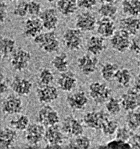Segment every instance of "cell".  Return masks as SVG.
I'll list each match as a JSON object with an SVG mask.
<instances>
[{
	"label": "cell",
	"instance_id": "cell-1",
	"mask_svg": "<svg viewBox=\"0 0 140 149\" xmlns=\"http://www.w3.org/2000/svg\"><path fill=\"white\" fill-rule=\"evenodd\" d=\"M34 42L43 52L53 54L60 49V42L54 31L42 32L34 38Z\"/></svg>",
	"mask_w": 140,
	"mask_h": 149
},
{
	"label": "cell",
	"instance_id": "cell-2",
	"mask_svg": "<svg viewBox=\"0 0 140 149\" xmlns=\"http://www.w3.org/2000/svg\"><path fill=\"white\" fill-rule=\"evenodd\" d=\"M89 95L93 102L97 105L105 103L111 98L112 90L104 83L93 81L89 85Z\"/></svg>",
	"mask_w": 140,
	"mask_h": 149
},
{
	"label": "cell",
	"instance_id": "cell-3",
	"mask_svg": "<svg viewBox=\"0 0 140 149\" xmlns=\"http://www.w3.org/2000/svg\"><path fill=\"white\" fill-rule=\"evenodd\" d=\"M63 42L66 49L71 51H79L83 44L82 32L76 28H66L63 34Z\"/></svg>",
	"mask_w": 140,
	"mask_h": 149
},
{
	"label": "cell",
	"instance_id": "cell-4",
	"mask_svg": "<svg viewBox=\"0 0 140 149\" xmlns=\"http://www.w3.org/2000/svg\"><path fill=\"white\" fill-rule=\"evenodd\" d=\"M32 60L30 52L22 47H18L10 57V65L17 72H22L29 66Z\"/></svg>",
	"mask_w": 140,
	"mask_h": 149
},
{
	"label": "cell",
	"instance_id": "cell-5",
	"mask_svg": "<svg viewBox=\"0 0 140 149\" xmlns=\"http://www.w3.org/2000/svg\"><path fill=\"white\" fill-rule=\"evenodd\" d=\"M45 132V126L40 123L30 124L25 132V139L28 144L27 148H39L38 144L43 139Z\"/></svg>",
	"mask_w": 140,
	"mask_h": 149
},
{
	"label": "cell",
	"instance_id": "cell-6",
	"mask_svg": "<svg viewBox=\"0 0 140 149\" xmlns=\"http://www.w3.org/2000/svg\"><path fill=\"white\" fill-rule=\"evenodd\" d=\"M109 114L103 110L90 111L87 112L83 117V123L85 126L92 130H102L105 123L109 120Z\"/></svg>",
	"mask_w": 140,
	"mask_h": 149
},
{
	"label": "cell",
	"instance_id": "cell-7",
	"mask_svg": "<svg viewBox=\"0 0 140 149\" xmlns=\"http://www.w3.org/2000/svg\"><path fill=\"white\" fill-rule=\"evenodd\" d=\"M76 63L80 72L85 76H90L97 71L99 61L97 56L88 53L79 56Z\"/></svg>",
	"mask_w": 140,
	"mask_h": 149
},
{
	"label": "cell",
	"instance_id": "cell-8",
	"mask_svg": "<svg viewBox=\"0 0 140 149\" xmlns=\"http://www.w3.org/2000/svg\"><path fill=\"white\" fill-rule=\"evenodd\" d=\"M38 121L45 127H50L59 124L60 117L58 112L50 105H44L38 112Z\"/></svg>",
	"mask_w": 140,
	"mask_h": 149
},
{
	"label": "cell",
	"instance_id": "cell-9",
	"mask_svg": "<svg viewBox=\"0 0 140 149\" xmlns=\"http://www.w3.org/2000/svg\"><path fill=\"white\" fill-rule=\"evenodd\" d=\"M22 110V101L17 94H9L2 100L1 110L4 114H19Z\"/></svg>",
	"mask_w": 140,
	"mask_h": 149
},
{
	"label": "cell",
	"instance_id": "cell-10",
	"mask_svg": "<svg viewBox=\"0 0 140 149\" xmlns=\"http://www.w3.org/2000/svg\"><path fill=\"white\" fill-rule=\"evenodd\" d=\"M97 20L95 15L86 11L77 15L75 26L82 32H90L96 29Z\"/></svg>",
	"mask_w": 140,
	"mask_h": 149
},
{
	"label": "cell",
	"instance_id": "cell-11",
	"mask_svg": "<svg viewBox=\"0 0 140 149\" xmlns=\"http://www.w3.org/2000/svg\"><path fill=\"white\" fill-rule=\"evenodd\" d=\"M61 129L64 133L74 138L83 135L84 132V128L81 122L72 115L66 116L64 118Z\"/></svg>",
	"mask_w": 140,
	"mask_h": 149
},
{
	"label": "cell",
	"instance_id": "cell-12",
	"mask_svg": "<svg viewBox=\"0 0 140 149\" xmlns=\"http://www.w3.org/2000/svg\"><path fill=\"white\" fill-rule=\"evenodd\" d=\"M131 40L130 35L120 29L116 31L111 38L110 44L113 50L123 53L130 49Z\"/></svg>",
	"mask_w": 140,
	"mask_h": 149
},
{
	"label": "cell",
	"instance_id": "cell-13",
	"mask_svg": "<svg viewBox=\"0 0 140 149\" xmlns=\"http://www.w3.org/2000/svg\"><path fill=\"white\" fill-rule=\"evenodd\" d=\"M38 101L41 104H48L55 102L59 97L57 88L53 85L39 86L36 91Z\"/></svg>",
	"mask_w": 140,
	"mask_h": 149
},
{
	"label": "cell",
	"instance_id": "cell-14",
	"mask_svg": "<svg viewBox=\"0 0 140 149\" xmlns=\"http://www.w3.org/2000/svg\"><path fill=\"white\" fill-rule=\"evenodd\" d=\"M120 102L123 109L126 112L134 111L140 108V93L136 89H128L122 95Z\"/></svg>",
	"mask_w": 140,
	"mask_h": 149
},
{
	"label": "cell",
	"instance_id": "cell-15",
	"mask_svg": "<svg viewBox=\"0 0 140 149\" xmlns=\"http://www.w3.org/2000/svg\"><path fill=\"white\" fill-rule=\"evenodd\" d=\"M44 29L40 18L29 17L23 24L22 35L27 38H35L43 32Z\"/></svg>",
	"mask_w": 140,
	"mask_h": 149
},
{
	"label": "cell",
	"instance_id": "cell-16",
	"mask_svg": "<svg viewBox=\"0 0 140 149\" xmlns=\"http://www.w3.org/2000/svg\"><path fill=\"white\" fill-rule=\"evenodd\" d=\"M11 88L19 96H28L33 88V84L29 79L15 76L11 81Z\"/></svg>",
	"mask_w": 140,
	"mask_h": 149
},
{
	"label": "cell",
	"instance_id": "cell-17",
	"mask_svg": "<svg viewBox=\"0 0 140 149\" xmlns=\"http://www.w3.org/2000/svg\"><path fill=\"white\" fill-rule=\"evenodd\" d=\"M39 18L42 22L44 29L48 31H55L58 26L59 19L57 10L55 9L52 7L45 9L41 12Z\"/></svg>",
	"mask_w": 140,
	"mask_h": 149
},
{
	"label": "cell",
	"instance_id": "cell-18",
	"mask_svg": "<svg viewBox=\"0 0 140 149\" xmlns=\"http://www.w3.org/2000/svg\"><path fill=\"white\" fill-rule=\"evenodd\" d=\"M89 101L87 95L84 91H78L67 95L66 102L70 109L73 110L84 109Z\"/></svg>",
	"mask_w": 140,
	"mask_h": 149
},
{
	"label": "cell",
	"instance_id": "cell-19",
	"mask_svg": "<svg viewBox=\"0 0 140 149\" xmlns=\"http://www.w3.org/2000/svg\"><path fill=\"white\" fill-rule=\"evenodd\" d=\"M59 88L64 92H72L76 88L78 79L75 74L71 70L61 73L57 81Z\"/></svg>",
	"mask_w": 140,
	"mask_h": 149
},
{
	"label": "cell",
	"instance_id": "cell-20",
	"mask_svg": "<svg viewBox=\"0 0 140 149\" xmlns=\"http://www.w3.org/2000/svg\"><path fill=\"white\" fill-rule=\"evenodd\" d=\"M85 49L88 53L93 55H101L107 49L105 38L99 35L91 36L86 41Z\"/></svg>",
	"mask_w": 140,
	"mask_h": 149
},
{
	"label": "cell",
	"instance_id": "cell-21",
	"mask_svg": "<svg viewBox=\"0 0 140 149\" xmlns=\"http://www.w3.org/2000/svg\"><path fill=\"white\" fill-rule=\"evenodd\" d=\"M96 31L98 35L104 38H111L116 32V26L113 19L102 17L97 20Z\"/></svg>",
	"mask_w": 140,
	"mask_h": 149
},
{
	"label": "cell",
	"instance_id": "cell-22",
	"mask_svg": "<svg viewBox=\"0 0 140 149\" xmlns=\"http://www.w3.org/2000/svg\"><path fill=\"white\" fill-rule=\"evenodd\" d=\"M119 26L120 29L130 36H136L140 30V19L136 17L126 16L120 20Z\"/></svg>",
	"mask_w": 140,
	"mask_h": 149
},
{
	"label": "cell",
	"instance_id": "cell-23",
	"mask_svg": "<svg viewBox=\"0 0 140 149\" xmlns=\"http://www.w3.org/2000/svg\"><path fill=\"white\" fill-rule=\"evenodd\" d=\"M43 139L47 144L62 145L64 141L63 132L57 124L48 127Z\"/></svg>",
	"mask_w": 140,
	"mask_h": 149
},
{
	"label": "cell",
	"instance_id": "cell-24",
	"mask_svg": "<svg viewBox=\"0 0 140 149\" xmlns=\"http://www.w3.org/2000/svg\"><path fill=\"white\" fill-rule=\"evenodd\" d=\"M18 133L17 130L12 127H4L0 134V148H10L15 145L17 139Z\"/></svg>",
	"mask_w": 140,
	"mask_h": 149
},
{
	"label": "cell",
	"instance_id": "cell-25",
	"mask_svg": "<svg viewBox=\"0 0 140 149\" xmlns=\"http://www.w3.org/2000/svg\"><path fill=\"white\" fill-rule=\"evenodd\" d=\"M56 7L59 13L65 17L74 15L78 8L76 0H57Z\"/></svg>",
	"mask_w": 140,
	"mask_h": 149
},
{
	"label": "cell",
	"instance_id": "cell-26",
	"mask_svg": "<svg viewBox=\"0 0 140 149\" xmlns=\"http://www.w3.org/2000/svg\"><path fill=\"white\" fill-rule=\"evenodd\" d=\"M0 48L2 60L9 58L16 50V41L11 37L2 36L0 41Z\"/></svg>",
	"mask_w": 140,
	"mask_h": 149
},
{
	"label": "cell",
	"instance_id": "cell-27",
	"mask_svg": "<svg viewBox=\"0 0 140 149\" xmlns=\"http://www.w3.org/2000/svg\"><path fill=\"white\" fill-rule=\"evenodd\" d=\"M51 65L55 70L60 73L68 71L69 67L68 55L65 52L57 54L51 61Z\"/></svg>",
	"mask_w": 140,
	"mask_h": 149
},
{
	"label": "cell",
	"instance_id": "cell-28",
	"mask_svg": "<svg viewBox=\"0 0 140 149\" xmlns=\"http://www.w3.org/2000/svg\"><path fill=\"white\" fill-rule=\"evenodd\" d=\"M121 6L126 16L138 17L140 15V0H123Z\"/></svg>",
	"mask_w": 140,
	"mask_h": 149
},
{
	"label": "cell",
	"instance_id": "cell-29",
	"mask_svg": "<svg viewBox=\"0 0 140 149\" xmlns=\"http://www.w3.org/2000/svg\"><path fill=\"white\" fill-rule=\"evenodd\" d=\"M114 79L120 87H128L132 79V72L128 68H118Z\"/></svg>",
	"mask_w": 140,
	"mask_h": 149
},
{
	"label": "cell",
	"instance_id": "cell-30",
	"mask_svg": "<svg viewBox=\"0 0 140 149\" xmlns=\"http://www.w3.org/2000/svg\"><path fill=\"white\" fill-rule=\"evenodd\" d=\"M117 64L107 62L102 66L100 69V74L102 78L106 81H111L115 79V74L118 70Z\"/></svg>",
	"mask_w": 140,
	"mask_h": 149
},
{
	"label": "cell",
	"instance_id": "cell-31",
	"mask_svg": "<svg viewBox=\"0 0 140 149\" xmlns=\"http://www.w3.org/2000/svg\"><path fill=\"white\" fill-rule=\"evenodd\" d=\"M9 124L10 127L17 131H26L30 125V119L27 115L19 114L12 118Z\"/></svg>",
	"mask_w": 140,
	"mask_h": 149
},
{
	"label": "cell",
	"instance_id": "cell-32",
	"mask_svg": "<svg viewBox=\"0 0 140 149\" xmlns=\"http://www.w3.org/2000/svg\"><path fill=\"white\" fill-rule=\"evenodd\" d=\"M118 13V7L114 3H105L98 9V13L102 17L113 19Z\"/></svg>",
	"mask_w": 140,
	"mask_h": 149
},
{
	"label": "cell",
	"instance_id": "cell-33",
	"mask_svg": "<svg viewBox=\"0 0 140 149\" xmlns=\"http://www.w3.org/2000/svg\"><path fill=\"white\" fill-rule=\"evenodd\" d=\"M91 146L90 139L85 135H80L74 137L73 140H71L68 145L69 148L78 149H88Z\"/></svg>",
	"mask_w": 140,
	"mask_h": 149
},
{
	"label": "cell",
	"instance_id": "cell-34",
	"mask_svg": "<svg viewBox=\"0 0 140 149\" xmlns=\"http://www.w3.org/2000/svg\"><path fill=\"white\" fill-rule=\"evenodd\" d=\"M55 76L50 68H43L41 69L38 74V82L39 86H47L53 82Z\"/></svg>",
	"mask_w": 140,
	"mask_h": 149
},
{
	"label": "cell",
	"instance_id": "cell-35",
	"mask_svg": "<svg viewBox=\"0 0 140 149\" xmlns=\"http://www.w3.org/2000/svg\"><path fill=\"white\" fill-rule=\"evenodd\" d=\"M126 123L127 126L132 131L140 129V112L136 110L128 112L126 116Z\"/></svg>",
	"mask_w": 140,
	"mask_h": 149
},
{
	"label": "cell",
	"instance_id": "cell-36",
	"mask_svg": "<svg viewBox=\"0 0 140 149\" xmlns=\"http://www.w3.org/2000/svg\"><path fill=\"white\" fill-rule=\"evenodd\" d=\"M122 107L120 99L111 97V98L105 102V109L110 115H118L121 112Z\"/></svg>",
	"mask_w": 140,
	"mask_h": 149
},
{
	"label": "cell",
	"instance_id": "cell-37",
	"mask_svg": "<svg viewBox=\"0 0 140 149\" xmlns=\"http://www.w3.org/2000/svg\"><path fill=\"white\" fill-rule=\"evenodd\" d=\"M119 127V123L115 120H108L102 128L103 134L105 136H112L115 134Z\"/></svg>",
	"mask_w": 140,
	"mask_h": 149
},
{
	"label": "cell",
	"instance_id": "cell-38",
	"mask_svg": "<svg viewBox=\"0 0 140 149\" xmlns=\"http://www.w3.org/2000/svg\"><path fill=\"white\" fill-rule=\"evenodd\" d=\"M13 14L15 17L19 18L27 17V15H28V1H20L18 2L13 10Z\"/></svg>",
	"mask_w": 140,
	"mask_h": 149
},
{
	"label": "cell",
	"instance_id": "cell-39",
	"mask_svg": "<svg viewBox=\"0 0 140 149\" xmlns=\"http://www.w3.org/2000/svg\"><path fill=\"white\" fill-rule=\"evenodd\" d=\"M28 12L30 17H40L42 12V6L38 1H28Z\"/></svg>",
	"mask_w": 140,
	"mask_h": 149
},
{
	"label": "cell",
	"instance_id": "cell-40",
	"mask_svg": "<svg viewBox=\"0 0 140 149\" xmlns=\"http://www.w3.org/2000/svg\"><path fill=\"white\" fill-rule=\"evenodd\" d=\"M133 131L128 126H123V127H119L118 129L117 130L116 132V139H117L127 141L129 142L130 139L132 135H134Z\"/></svg>",
	"mask_w": 140,
	"mask_h": 149
},
{
	"label": "cell",
	"instance_id": "cell-41",
	"mask_svg": "<svg viewBox=\"0 0 140 149\" xmlns=\"http://www.w3.org/2000/svg\"><path fill=\"white\" fill-rule=\"evenodd\" d=\"M106 148L111 149H128L132 148L131 145L129 142L124 141L116 139L106 144Z\"/></svg>",
	"mask_w": 140,
	"mask_h": 149
},
{
	"label": "cell",
	"instance_id": "cell-42",
	"mask_svg": "<svg viewBox=\"0 0 140 149\" xmlns=\"http://www.w3.org/2000/svg\"><path fill=\"white\" fill-rule=\"evenodd\" d=\"M78 8L90 11L97 6V0H76Z\"/></svg>",
	"mask_w": 140,
	"mask_h": 149
},
{
	"label": "cell",
	"instance_id": "cell-43",
	"mask_svg": "<svg viewBox=\"0 0 140 149\" xmlns=\"http://www.w3.org/2000/svg\"><path fill=\"white\" fill-rule=\"evenodd\" d=\"M130 49L134 53L140 55V36H136L132 38Z\"/></svg>",
	"mask_w": 140,
	"mask_h": 149
},
{
	"label": "cell",
	"instance_id": "cell-44",
	"mask_svg": "<svg viewBox=\"0 0 140 149\" xmlns=\"http://www.w3.org/2000/svg\"><path fill=\"white\" fill-rule=\"evenodd\" d=\"M9 86H11V82L9 81L8 79L6 78V76L4 75L3 73H1V86H0V92H1V95H3L6 93L8 91Z\"/></svg>",
	"mask_w": 140,
	"mask_h": 149
},
{
	"label": "cell",
	"instance_id": "cell-45",
	"mask_svg": "<svg viewBox=\"0 0 140 149\" xmlns=\"http://www.w3.org/2000/svg\"><path fill=\"white\" fill-rule=\"evenodd\" d=\"M8 11H7V5L4 1H1V6H0V17H1V23L3 24L7 18Z\"/></svg>",
	"mask_w": 140,
	"mask_h": 149
},
{
	"label": "cell",
	"instance_id": "cell-46",
	"mask_svg": "<svg viewBox=\"0 0 140 149\" xmlns=\"http://www.w3.org/2000/svg\"><path fill=\"white\" fill-rule=\"evenodd\" d=\"M132 148L140 149V133H135L129 141Z\"/></svg>",
	"mask_w": 140,
	"mask_h": 149
},
{
	"label": "cell",
	"instance_id": "cell-47",
	"mask_svg": "<svg viewBox=\"0 0 140 149\" xmlns=\"http://www.w3.org/2000/svg\"><path fill=\"white\" fill-rule=\"evenodd\" d=\"M134 87V89H136L137 91H138L139 93H140V73L137 74L136 76V78H135Z\"/></svg>",
	"mask_w": 140,
	"mask_h": 149
},
{
	"label": "cell",
	"instance_id": "cell-48",
	"mask_svg": "<svg viewBox=\"0 0 140 149\" xmlns=\"http://www.w3.org/2000/svg\"><path fill=\"white\" fill-rule=\"evenodd\" d=\"M46 148H62L63 146L61 145H55V144H46Z\"/></svg>",
	"mask_w": 140,
	"mask_h": 149
},
{
	"label": "cell",
	"instance_id": "cell-49",
	"mask_svg": "<svg viewBox=\"0 0 140 149\" xmlns=\"http://www.w3.org/2000/svg\"><path fill=\"white\" fill-rule=\"evenodd\" d=\"M102 3H114L116 1V0H100Z\"/></svg>",
	"mask_w": 140,
	"mask_h": 149
},
{
	"label": "cell",
	"instance_id": "cell-50",
	"mask_svg": "<svg viewBox=\"0 0 140 149\" xmlns=\"http://www.w3.org/2000/svg\"><path fill=\"white\" fill-rule=\"evenodd\" d=\"M137 66L140 70V55H139V57L137 58Z\"/></svg>",
	"mask_w": 140,
	"mask_h": 149
},
{
	"label": "cell",
	"instance_id": "cell-51",
	"mask_svg": "<svg viewBox=\"0 0 140 149\" xmlns=\"http://www.w3.org/2000/svg\"><path fill=\"white\" fill-rule=\"evenodd\" d=\"M46 1H47V2H48V3H53V2H55V1H57V0H45Z\"/></svg>",
	"mask_w": 140,
	"mask_h": 149
},
{
	"label": "cell",
	"instance_id": "cell-52",
	"mask_svg": "<svg viewBox=\"0 0 140 149\" xmlns=\"http://www.w3.org/2000/svg\"><path fill=\"white\" fill-rule=\"evenodd\" d=\"M10 2H14V1H19V0H8Z\"/></svg>",
	"mask_w": 140,
	"mask_h": 149
},
{
	"label": "cell",
	"instance_id": "cell-53",
	"mask_svg": "<svg viewBox=\"0 0 140 149\" xmlns=\"http://www.w3.org/2000/svg\"><path fill=\"white\" fill-rule=\"evenodd\" d=\"M28 1H37V0H27Z\"/></svg>",
	"mask_w": 140,
	"mask_h": 149
}]
</instances>
